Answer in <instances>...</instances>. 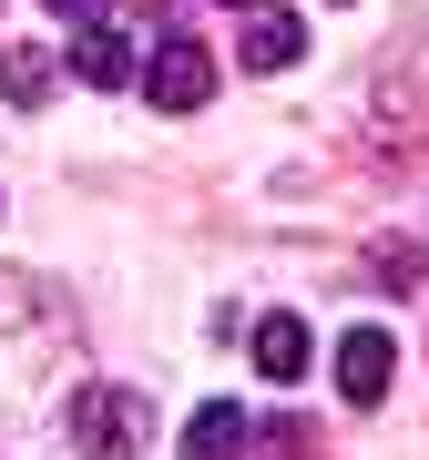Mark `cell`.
Segmentation results:
<instances>
[{
    "instance_id": "cell-12",
    "label": "cell",
    "mask_w": 429,
    "mask_h": 460,
    "mask_svg": "<svg viewBox=\"0 0 429 460\" xmlns=\"http://www.w3.org/2000/svg\"><path fill=\"white\" fill-rule=\"evenodd\" d=\"M225 11H235V0H225Z\"/></svg>"
},
{
    "instance_id": "cell-8",
    "label": "cell",
    "mask_w": 429,
    "mask_h": 460,
    "mask_svg": "<svg viewBox=\"0 0 429 460\" xmlns=\"http://www.w3.org/2000/svg\"><path fill=\"white\" fill-rule=\"evenodd\" d=\"M368 277L398 287V296H419V287H429V256L409 246V235H379V246H368Z\"/></svg>"
},
{
    "instance_id": "cell-9",
    "label": "cell",
    "mask_w": 429,
    "mask_h": 460,
    "mask_svg": "<svg viewBox=\"0 0 429 460\" xmlns=\"http://www.w3.org/2000/svg\"><path fill=\"white\" fill-rule=\"evenodd\" d=\"M0 93H11V102H51V51H31V41L0 51Z\"/></svg>"
},
{
    "instance_id": "cell-6",
    "label": "cell",
    "mask_w": 429,
    "mask_h": 460,
    "mask_svg": "<svg viewBox=\"0 0 429 460\" xmlns=\"http://www.w3.org/2000/svg\"><path fill=\"white\" fill-rule=\"evenodd\" d=\"M297 51H307V21H297V11H256L246 41H235V62H246V72H286Z\"/></svg>"
},
{
    "instance_id": "cell-5",
    "label": "cell",
    "mask_w": 429,
    "mask_h": 460,
    "mask_svg": "<svg viewBox=\"0 0 429 460\" xmlns=\"http://www.w3.org/2000/svg\"><path fill=\"white\" fill-rule=\"evenodd\" d=\"M72 72H83L92 93H123L133 83V41L113 31V21H83V31H72Z\"/></svg>"
},
{
    "instance_id": "cell-11",
    "label": "cell",
    "mask_w": 429,
    "mask_h": 460,
    "mask_svg": "<svg viewBox=\"0 0 429 460\" xmlns=\"http://www.w3.org/2000/svg\"><path fill=\"white\" fill-rule=\"evenodd\" d=\"M51 11H62L72 31H83V21H113V0H51Z\"/></svg>"
},
{
    "instance_id": "cell-7",
    "label": "cell",
    "mask_w": 429,
    "mask_h": 460,
    "mask_svg": "<svg viewBox=\"0 0 429 460\" xmlns=\"http://www.w3.org/2000/svg\"><path fill=\"white\" fill-rule=\"evenodd\" d=\"M307 358H317V338H307V317H256V368L266 378H307Z\"/></svg>"
},
{
    "instance_id": "cell-10",
    "label": "cell",
    "mask_w": 429,
    "mask_h": 460,
    "mask_svg": "<svg viewBox=\"0 0 429 460\" xmlns=\"http://www.w3.org/2000/svg\"><path fill=\"white\" fill-rule=\"evenodd\" d=\"M256 450L266 460H317V429L307 420H256Z\"/></svg>"
},
{
    "instance_id": "cell-2",
    "label": "cell",
    "mask_w": 429,
    "mask_h": 460,
    "mask_svg": "<svg viewBox=\"0 0 429 460\" xmlns=\"http://www.w3.org/2000/svg\"><path fill=\"white\" fill-rule=\"evenodd\" d=\"M133 83L153 93V113H195V102L214 93V51L184 41V31H164V41H153V62H133Z\"/></svg>"
},
{
    "instance_id": "cell-4",
    "label": "cell",
    "mask_w": 429,
    "mask_h": 460,
    "mask_svg": "<svg viewBox=\"0 0 429 460\" xmlns=\"http://www.w3.org/2000/svg\"><path fill=\"white\" fill-rule=\"evenodd\" d=\"M256 450V420L235 410V399H205L195 420H184V460H246Z\"/></svg>"
},
{
    "instance_id": "cell-1",
    "label": "cell",
    "mask_w": 429,
    "mask_h": 460,
    "mask_svg": "<svg viewBox=\"0 0 429 460\" xmlns=\"http://www.w3.org/2000/svg\"><path fill=\"white\" fill-rule=\"evenodd\" d=\"M62 440H72V460H144V440H153V399H144V389H113V378H92V389H72Z\"/></svg>"
},
{
    "instance_id": "cell-3",
    "label": "cell",
    "mask_w": 429,
    "mask_h": 460,
    "mask_svg": "<svg viewBox=\"0 0 429 460\" xmlns=\"http://www.w3.org/2000/svg\"><path fill=\"white\" fill-rule=\"evenodd\" d=\"M389 378H398V338L389 328H347L337 338V399H347V410H379Z\"/></svg>"
}]
</instances>
